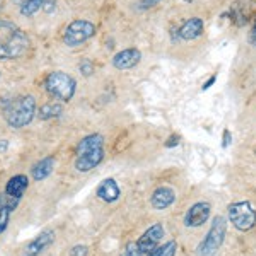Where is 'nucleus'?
Here are the masks:
<instances>
[{
    "mask_svg": "<svg viewBox=\"0 0 256 256\" xmlns=\"http://www.w3.org/2000/svg\"><path fill=\"white\" fill-rule=\"evenodd\" d=\"M88 253H89L88 246H76L70 251V256H88Z\"/></svg>",
    "mask_w": 256,
    "mask_h": 256,
    "instance_id": "5701e85b",
    "label": "nucleus"
},
{
    "mask_svg": "<svg viewBox=\"0 0 256 256\" xmlns=\"http://www.w3.org/2000/svg\"><path fill=\"white\" fill-rule=\"evenodd\" d=\"M36 99L32 96H24L12 99L4 106V118L12 128H24L34 120Z\"/></svg>",
    "mask_w": 256,
    "mask_h": 256,
    "instance_id": "7ed1b4c3",
    "label": "nucleus"
},
{
    "mask_svg": "<svg viewBox=\"0 0 256 256\" xmlns=\"http://www.w3.org/2000/svg\"><path fill=\"white\" fill-rule=\"evenodd\" d=\"M44 88L50 92V96H53L58 101H64V102H68L70 99L74 98L76 94V80L72 79L70 76L64 72H53L50 74L44 80Z\"/></svg>",
    "mask_w": 256,
    "mask_h": 256,
    "instance_id": "39448f33",
    "label": "nucleus"
},
{
    "mask_svg": "<svg viewBox=\"0 0 256 256\" xmlns=\"http://www.w3.org/2000/svg\"><path fill=\"white\" fill-rule=\"evenodd\" d=\"M250 43L256 46V19H254V24H253V30L250 32Z\"/></svg>",
    "mask_w": 256,
    "mask_h": 256,
    "instance_id": "cd10ccee",
    "label": "nucleus"
},
{
    "mask_svg": "<svg viewBox=\"0 0 256 256\" xmlns=\"http://www.w3.org/2000/svg\"><path fill=\"white\" fill-rule=\"evenodd\" d=\"M18 2L20 7V14L26 18H31L40 10L52 14L56 9V0H18Z\"/></svg>",
    "mask_w": 256,
    "mask_h": 256,
    "instance_id": "9d476101",
    "label": "nucleus"
},
{
    "mask_svg": "<svg viewBox=\"0 0 256 256\" xmlns=\"http://www.w3.org/2000/svg\"><path fill=\"white\" fill-rule=\"evenodd\" d=\"M31 41L28 34L10 20H0V58L14 60L28 53Z\"/></svg>",
    "mask_w": 256,
    "mask_h": 256,
    "instance_id": "f257e3e1",
    "label": "nucleus"
},
{
    "mask_svg": "<svg viewBox=\"0 0 256 256\" xmlns=\"http://www.w3.org/2000/svg\"><path fill=\"white\" fill-rule=\"evenodd\" d=\"M204 34V20L200 18H193L188 19L183 26L178 30V36L184 41H193Z\"/></svg>",
    "mask_w": 256,
    "mask_h": 256,
    "instance_id": "2eb2a0df",
    "label": "nucleus"
},
{
    "mask_svg": "<svg viewBox=\"0 0 256 256\" xmlns=\"http://www.w3.org/2000/svg\"><path fill=\"white\" fill-rule=\"evenodd\" d=\"M178 251V242L176 241H168L164 246L156 248L154 251H150L147 256H176Z\"/></svg>",
    "mask_w": 256,
    "mask_h": 256,
    "instance_id": "aec40b11",
    "label": "nucleus"
},
{
    "mask_svg": "<svg viewBox=\"0 0 256 256\" xmlns=\"http://www.w3.org/2000/svg\"><path fill=\"white\" fill-rule=\"evenodd\" d=\"M174 202H176L174 190L168 188V186L158 188L154 193H152V198H150V204L156 210H166V208L171 207Z\"/></svg>",
    "mask_w": 256,
    "mask_h": 256,
    "instance_id": "4468645a",
    "label": "nucleus"
},
{
    "mask_svg": "<svg viewBox=\"0 0 256 256\" xmlns=\"http://www.w3.org/2000/svg\"><path fill=\"white\" fill-rule=\"evenodd\" d=\"M216 80H217V76H212V77H210V79L204 84V88H202V90H208L214 84H216Z\"/></svg>",
    "mask_w": 256,
    "mask_h": 256,
    "instance_id": "bb28decb",
    "label": "nucleus"
},
{
    "mask_svg": "<svg viewBox=\"0 0 256 256\" xmlns=\"http://www.w3.org/2000/svg\"><path fill=\"white\" fill-rule=\"evenodd\" d=\"M64 113V106L58 104V102H46L43 104L38 111V116L40 120L46 122V120H52V118H58L60 114Z\"/></svg>",
    "mask_w": 256,
    "mask_h": 256,
    "instance_id": "6ab92c4d",
    "label": "nucleus"
},
{
    "mask_svg": "<svg viewBox=\"0 0 256 256\" xmlns=\"http://www.w3.org/2000/svg\"><path fill=\"white\" fill-rule=\"evenodd\" d=\"M55 241V232L53 230H43L40 236H36L32 241L24 248L22 256H38L43 253L46 248H50Z\"/></svg>",
    "mask_w": 256,
    "mask_h": 256,
    "instance_id": "f8f14e48",
    "label": "nucleus"
},
{
    "mask_svg": "<svg viewBox=\"0 0 256 256\" xmlns=\"http://www.w3.org/2000/svg\"><path fill=\"white\" fill-rule=\"evenodd\" d=\"M142 60V53L137 48H128L120 52L118 55H114L113 58V67L118 70H130L134 67H137Z\"/></svg>",
    "mask_w": 256,
    "mask_h": 256,
    "instance_id": "9b49d317",
    "label": "nucleus"
},
{
    "mask_svg": "<svg viewBox=\"0 0 256 256\" xmlns=\"http://www.w3.org/2000/svg\"><path fill=\"white\" fill-rule=\"evenodd\" d=\"M76 169L79 172H89L104 159V138L99 134L84 137L76 150Z\"/></svg>",
    "mask_w": 256,
    "mask_h": 256,
    "instance_id": "f03ea898",
    "label": "nucleus"
},
{
    "mask_svg": "<svg viewBox=\"0 0 256 256\" xmlns=\"http://www.w3.org/2000/svg\"><path fill=\"white\" fill-rule=\"evenodd\" d=\"M122 256H144V254L140 253V250H138L137 242H128L126 248H125V251H123V254H122Z\"/></svg>",
    "mask_w": 256,
    "mask_h": 256,
    "instance_id": "4be33fe9",
    "label": "nucleus"
},
{
    "mask_svg": "<svg viewBox=\"0 0 256 256\" xmlns=\"http://www.w3.org/2000/svg\"><path fill=\"white\" fill-rule=\"evenodd\" d=\"M7 148H9V142H7V140H0V154L6 152Z\"/></svg>",
    "mask_w": 256,
    "mask_h": 256,
    "instance_id": "c85d7f7f",
    "label": "nucleus"
},
{
    "mask_svg": "<svg viewBox=\"0 0 256 256\" xmlns=\"http://www.w3.org/2000/svg\"><path fill=\"white\" fill-rule=\"evenodd\" d=\"M79 70H80V74H84L86 77H90L94 74V64L90 60H82L80 65H79Z\"/></svg>",
    "mask_w": 256,
    "mask_h": 256,
    "instance_id": "412c9836",
    "label": "nucleus"
},
{
    "mask_svg": "<svg viewBox=\"0 0 256 256\" xmlns=\"http://www.w3.org/2000/svg\"><path fill=\"white\" fill-rule=\"evenodd\" d=\"M0 7H2V0H0Z\"/></svg>",
    "mask_w": 256,
    "mask_h": 256,
    "instance_id": "c756f323",
    "label": "nucleus"
},
{
    "mask_svg": "<svg viewBox=\"0 0 256 256\" xmlns=\"http://www.w3.org/2000/svg\"><path fill=\"white\" fill-rule=\"evenodd\" d=\"M120 195H122V192H120V186L116 184V181H114L113 178L104 180L98 188V196L101 198L102 202H106V204H113V202H116L120 198Z\"/></svg>",
    "mask_w": 256,
    "mask_h": 256,
    "instance_id": "dca6fc26",
    "label": "nucleus"
},
{
    "mask_svg": "<svg viewBox=\"0 0 256 256\" xmlns=\"http://www.w3.org/2000/svg\"><path fill=\"white\" fill-rule=\"evenodd\" d=\"M28 186H30V180H28V176L24 174H18L14 178H10L9 183H7L6 186V193L9 196H14V198H19V200H22L24 193H26Z\"/></svg>",
    "mask_w": 256,
    "mask_h": 256,
    "instance_id": "f3484780",
    "label": "nucleus"
},
{
    "mask_svg": "<svg viewBox=\"0 0 256 256\" xmlns=\"http://www.w3.org/2000/svg\"><path fill=\"white\" fill-rule=\"evenodd\" d=\"M230 142H232V135H230V132L229 130H226L224 132V144H222V146H224V148H227L230 146Z\"/></svg>",
    "mask_w": 256,
    "mask_h": 256,
    "instance_id": "a878e982",
    "label": "nucleus"
},
{
    "mask_svg": "<svg viewBox=\"0 0 256 256\" xmlns=\"http://www.w3.org/2000/svg\"><path fill=\"white\" fill-rule=\"evenodd\" d=\"M212 214V205L208 202H198L188 210L186 217H184V226L186 227H202L207 224Z\"/></svg>",
    "mask_w": 256,
    "mask_h": 256,
    "instance_id": "1a4fd4ad",
    "label": "nucleus"
},
{
    "mask_svg": "<svg viewBox=\"0 0 256 256\" xmlns=\"http://www.w3.org/2000/svg\"><path fill=\"white\" fill-rule=\"evenodd\" d=\"M164 146H166L168 148L178 147V146H180V137H178V135H171V137H169V140H168L166 144H164Z\"/></svg>",
    "mask_w": 256,
    "mask_h": 256,
    "instance_id": "393cba45",
    "label": "nucleus"
},
{
    "mask_svg": "<svg viewBox=\"0 0 256 256\" xmlns=\"http://www.w3.org/2000/svg\"><path fill=\"white\" fill-rule=\"evenodd\" d=\"M20 200L19 198L9 196L6 192L0 193V234L6 232L7 224H9L10 214L19 207Z\"/></svg>",
    "mask_w": 256,
    "mask_h": 256,
    "instance_id": "ddd939ff",
    "label": "nucleus"
},
{
    "mask_svg": "<svg viewBox=\"0 0 256 256\" xmlns=\"http://www.w3.org/2000/svg\"><path fill=\"white\" fill-rule=\"evenodd\" d=\"M229 220L241 232H248L256 226V210L250 202H234L227 207Z\"/></svg>",
    "mask_w": 256,
    "mask_h": 256,
    "instance_id": "423d86ee",
    "label": "nucleus"
},
{
    "mask_svg": "<svg viewBox=\"0 0 256 256\" xmlns=\"http://www.w3.org/2000/svg\"><path fill=\"white\" fill-rule=\"evenodd\" d=\"M160 0H140L138 2V9H150V7L158 6Z\"/></svg>",
    "mask_w": 256,
    "mask_h": 256,
    "instance_id": "b1692460",
    "label": "nucleus"
},
{
    "mask_svg": "<svg viewBox=\"0 0 256 256\" xmlns=\"http://www.w3.org/2000/svg\"><path fill=\"white\" fill-rule=\"evenodd\" d=\"M53 169H55V158H53V156H48V158L41 159L40 162L32 168L31 172H32V178H34L36 181H43L52 174Z\"/></svg>",
    "mask_w": 256,
    "mask_h": 256,
    "instance_id": "a211bd4d",
    "label": "nucleus"
},
{
    "mask_svg": "<svg viewBox=\"0 0 256 256\" xmlns=\"http://www.w3.org/2000/svg\"><path fill=\"white\" fill-rule=\"evenodd\" d=\"M164 238V227L162 224H154L150 226V229H147L146 232H144V236L138 239L137 246L140 250V253L142 254H148L150 251H154L156 248L160 241H162Z\"/></svg>",
    "mask_w": 256,
    "mask_h": 256,
    "instance_id": "6e6552de",
    "label": "nucleus"
},
{
    "mask_svg": "<svg viewBox=\"0 0 256 256\" xmlns=\"http://www.w3.org/2000/svg\"><path fill=\"white\" fill-rule=\"evenodd\" d=\"M226 232H227V220L226 217L217 216L214 218L212 227H210L208 234L202 241V244L198 246V256H214L218 253V250L222 248L226 241Z\"/></svg>",
    "mask_w": 256,
    "mask_h": 256,
    "instance_id": "20e7f679",
    "label": "nucleus"
},
{
    "mask_svg": "<svg viewBox=\"0 0 256 256\" xmlns=\"http://www.w3.org/2000/svg\"><path fill=\"white\" fill-rule=\"evenodd\" d=\"M96 34V26L89 20H74L72 24L65 30L64 41L70 48H76L89 41Z\"/></svg>",
    "mask_w": 256,
    "mask_h": 256,
    "instance_id": "0eeeda50",
    "label": "nucleus"
}]
</instances>
